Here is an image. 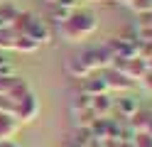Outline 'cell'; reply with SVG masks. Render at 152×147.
I'll return each instance as SVG.
<instances>
[{"instance_id":"6da1fadb","label":"cell","mask_w":152,"mask_h":147,"mask_svg":"<svg viewBox=\"0 0 152 147\" xmlns=\"http://www.w3.org/2000/svg\"><path fill=\"white\" fill-rule=\"evenodd\" d=\"M96 29H98L96 15L83 12V10H79V7L69 15L66 22L59 25V32H61V37L66 39V42H81V39H86L88 34H93Z\"/></svg>"},{"instance_id":"7a4b0ae2","label":"cell","mask_w":152,"mask_h":147,"mask_svg":"<svg viewBox=\"0 0 152 147\" xmlns=\"http://www.w3.org/2000/svg\"><path fill=\"white\" fill-rule=\"evenodd\" d=\"M12 115L17 118V123H32L37 115H39V101H37L34 91H27L25 96L15 98L12 105Z\"/></svg>"},{"instance_id":"3957f363","label":"cell","mask_w":152,"mask_h":147,"mask_svg":"<svg viewBox=\"0 0 152 147\" xmlns=\"http://www.w3.org/2000/svg\"><path fill=\"white\" fill-rule=\"evenodd\" d=\"M25 34H27V37H32L37 44H49V39H52L49 25L42 22V20H39V17H34V15H32V20H30V25H27Z\"/></svg>"},{"instance_id":"277c9868","label":"cell","mask_w":152,"mask_h":147,"mask_svg":"<svg viewBox=\"0 0 152 147\" xmlns=\"http://www.w3.org/2000/svg\"><path fill=\"white\" fill-rule=\"evenodd\" d=\"M17 127H20V123H17V118L12 113H0V142L10 140L17 132Z\"/></svg>"},{"instance_id":"5b68a950","label":"cell","mask_w":152,"mask_h":147,"mask_svg":"<svg viewBox=\"0 0 152 147\" xmlns=\"http://www.w3.org/2000/svg\"><path fill=\"white\" fill-rule=\"evenodd\" d=\"M91 110L96 113L98 118H106L113 110V101L108 93H98V96H91Z\"/></svg>"},{"instance_id":"8992f818","label":"cell","mask_w":152,"mask_h":147,"mask_svg":"<svg viewBox=\"0 0 152 147\" xmlns=\"http://www.w3.org/2000/svg\"><path fill=\"white\" fill-rule=\"evenodd\" d=\"M103 78H106V83H108V91H110V88H132V86H135V81H132V78H128L123 71H118V69L108 71Z\"/></svg>"},{"instance_id":"52a82bcc","label":"cell","mask_w":152,"mask_h":147,"mask_svg":"<svg viewBox=\"0 0 152 147\" xmlns=\"http://www.w3.org/2000/svg\"><path fill=\"white\" fill-rule=\"evenodd\" d=\"M66 71H69L74 78H88V74H93L91 69L83 64V59H81V56H71L69 61H66Z\"/></svg>"},{"instance_id":"ba28073f","label":"cell","mask_w":152,"mask_h":147,"mask_svg":"<svg viewBox=\"0 0 152 147\" xmlns=\"http://www.w3.org/2000/svg\"><path fill=\"white\" fill-rule=\"evenodd\" d=\"M20 15V10H17L12 3H7V0H0V27H10L12 20Z\"/></svg>"},{"instance_id":"9c48e42d","label":"cell","mask_w":152,"mask_h":147,"mask_svg":"<svg viewBox=\"0 0 152 147\" xmlns=\"http://www.w3.org/2000/svg\"><path fill=\"white\" fill-rule=\"evenodd\" d=\"M108 91V83H106V78H91V81H86V86H83V93H88V96H98V93H106Z\"/></svg>"},{"instance_id":"30bf717a","label":"cell","mask_w":152,"mask_h":147,"mask_svg":"<svg viewBox=\"0 0 152 147\" xmlns=\"http://www.w3.org/2000/svg\"><path fill=\"white\" fill-rule=\"evenodd\" d=\"M118 110L123 118H132L137 110H140V105L132 101V98H120V103H118Z\"/></svg>"},{"instance_id":"8fae6325","label":"cell","mask_w":152,"mask_h":147,"mask_svg":"<svg viewBox=\"0 0 152 147\" xmlns=\"http://www.w3.org/2000/svg\"><path fill=\"white\" fill-rule=\"evenodd\" d=\"M37 47L39 44H37L32 37H27V34H17V39H15V49L17 52H34Z\"/></svg>"},{"instance_id":"7c38bea8","label":"cell","mask_w":152,"mask_h":147,"mask_svg":"<svg viewBox=\"0 0 152 147\" xmlns=\"http://www.w3.org/2000/svg\"><path fill=\"white\" fill-rule=\"evenodd\" d=\"M74 12V10H66V7H61V5H56L54 3V7H52V20H54V22L56 25H61V22H66V20H69V15Z\"/></svg>"},{"instance_id":"4fadbf2b","label":"cell","mask_w":152,"mask_h":147,"mask_svg":"<svg viewBox=\"0 0 152 147\" xmlns=\"http://www.w3.org/2000/svg\"><path fill=\"white\" fill-rule=\"evenodd\" d=\"M15 74V66L7 56H0V76H12Z\"/></svg>"},{"instance_id":"5bb4252c","label":"cell","mask_w":152,"mask_h":147,"mask_svg":"<svg viewBox=\"0 0 152 147\" xmlns=\"http://www.w3.org/2000/svg\"><path fill=\"white\" fill-rule=\"evenodd\" d=\"M135 147H152V137L147 132H135Z\"/></svg>"},{"instance_id":"9a60e30c","label":"cell","mask_w":152,"mask_h":147,"mask_svg":"<svg viewBox=\"0 0 152 147\" xmlns=\"http://www.w3.org/2000/svg\"><path fill=\"white\" fill-rule=\"evenodd\" d=\"M137 83H140L142 88H145L147 93H152V69H147V71H145V76H142Z\"/></svg>"},{"instance_id":"2e32d148","label":"cell","mask_w":152,"mask_h":147,"mask_svg":"<svg viewBox=\"0 0 152 147\" xmlns=\"http://www.w3.org/2000/svg\"><path fill=\"white\" fill-rule=\"evenodd\" d=\"M56 5H61V7H66V10H76V7H79L76 0H56Z\"/></svg>"},{"instance_id":"e0dca14e","label":"cell","mask_w":152,"mask_h":147,"mask_svg":"<svg viewBox=\"0 0 152 147\" xmlns=\"http://www.w3.org/2000/svg\"><path fill=\"white\" fill-rule=\"evenodd\" d=\"M0 147H17L12 140H3V142H0Z\"/></svg>"},{"instance_id":"ac0fdd59","label":"cell","mask_w":152,"mask_h":147,"mask_svg":"<svg viewBox=\"0 0 152 147\" xmlns=\"http://www.w3.org/2000/svg\"><path fill=\"white\" fill-rule=\"evenodd\" d=\"M145 132H147V135H150V137H152V120H150V123H147V127H145Z\"/></svg>"},{"instance_id":"d6986e66","label":"cell","mask_w":152,"mask_h":147,"mask_svg":"<svg viewBox=\"0 0 152 147\" xmlns=\"http://www.w3.org/2000/svg\"><path fill=\"white\" fill-rule=\"evenodd\" d=\"M91 3H106V0H91Z\"/></svg>"},{"instance_id":"ffe728a7","label":"cell","mask_w":152,"mask_h":147,"mask_svg":"<svg viewBox=\"0 0 152 147\" xmlns=\"http://www.w3.org/2000/svg\"><path fill=\"white\" fill-rule=\"evenodd\" d=\"M47 3H52V5H54V3H56V0H47Z\"/></svg>"}]
</instances>
